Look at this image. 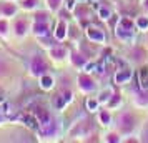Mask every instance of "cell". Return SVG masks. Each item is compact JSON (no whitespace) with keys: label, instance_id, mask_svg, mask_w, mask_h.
I'll use <instances>...</instances> for the list:
<instances>
[{"label":"cell","instance_id":"obj_18","mask_svg":"<svg viewBox=\"0 0 148 143\" xmlns=\"http://www.w3.org/2000/svg\"><path fill=\"white\" fill-rule=\"evenodd\" d=\"M98 17L101 20H108L110 18V10L107 7H98Z\"/></svg>","mask_w":148,"mask_h":143},{"label":"cell","instance_id":"obj_16","mask_svg":"<svg viewBox=\"0 0 148 143\" xmlns=\"http://www.w3.org/2000/svg\"><path fill=\"white\" fill-rule=\"evenodd\" d=\"M10 30V23L7 18H0V35H7Z\"/></svg>","mask_w":148,"mask_h":143},{"label":"cell","instance_id":"obj_13","mask_svg":"<svg viewBox=\"0 0 148 143\" xmlns=\"http://www.w3.org/2000/svg\"><path fill=\"white\" fill-rule=\"evenodd\" d=\"M14 30L15 34L18 35V37H23V35L27 34V22L25 20H17L14 25Z\"/></svg>","mask_w":148,"mask_h":143},{"label":"cell","instance_id":"obj_17","mask_svg":"<svg viewBox=\"0 0 148 143\" xmlns=\"http://www.w3.org/2000/svg\"><path fill=\"white\" fill-rule=\"evenodd\" d=\"M37 3H38V0H23V2H22V8H25V10H34V8H37Z\"/></svg>","mask_w":148,"mask_h":143},{"label":"cell","instance_id":"obj_10","mask_svg":"<svg viewBox=\"0 0 148 143\" xmlns=\"http://www.w3.org/2000/svg\"><path fill=\"white\" fill-rule=\"evenodd\" d=\"M67 37V23L63 20H60L57 23V28H55V38L57 40H63Z\"/></svg>","mask_w":148,"mask_h":143},{"label":"cell","instance_id":"obj_28","mask_svg":"<svg viewBox=\"0 0 148 143\" xmlns=\"http://www.w3.org/2000/svg\"><path fill=\"white\" fill-rule=\"evenodd\" d=\"M118 100H120V96H118V95H115V98L112 100V102H110V105H112V107H113V105H116V102H118Z\"/></svg>","mask_w":148,"mask_h":143},{"label":"cell","instance_id":"obj_31","mask_svg":"<svg viewBox=\"0 0 148 143\" xmlns=\"http://www.w3.org/2000/svg\"><path fill=\"white\" fill-rule=\"evenodd\" d=\"M0 113H2V105H0Z\"/></svg>","mask_w":148,"mask_h":143},{"label":"cell","instance_id":"obj_30","mask_svg":"<svg viewBox=\"0 0 148 143\" xmlns=\"http://www.w3.org/2000/svg\"><path fill=\"white\" fill-rule=\"evenodd\" d=\"M145 7H148V0H145Z\"/></svg>","mask_w":148,"mask_h":143},{"label":"cell","instance_id":"obj_12","mask_svg":"<svg viewBox=\"0 0 148 143\" xmlns=\"http://www.w3.org/2000/svg\"><path fill=\"white\" fill-rule=\"evenodd\" d=\"M70 100H72V93H70V92H65V93L58 95L57 96V108H63Z\"/></svg>","mask_w":148,"mask_h":143},{"label":"cell","instance_id":"obj_25","mask_svg":"<svg viewBox=\"0 0 148 143\" xmlns=\"http://www.w3.org/2000/svg\"><path fill=\"white\" fill-rule=\"evenodd\" d=\"M0 105H2V112H3V113H10V105H8L5 100L0 103Z\"/></svg>","mask_w":148,"mask_h":143},{"label":"cell","instance_id":"obj_22","mask_svg":"<svg viewBox=\"0 0 148 143\" xmlns=\"http://www.w3.org/2000/svg\"><path fill=\"white\" fill-rule=\"evenodd\" d=\"M136 25H138V28H141V30H147V28H148V18L140 17V18H138V22H136Z\"/></svg>","mask_w":148,"mask_h":143},{"label":"cell","instance_id":"obj_2","mask_svg":"<svg viewBox=\"0 0 148 143\" xmlns=\"http://www.w3.org/2000/svg\"><path fill=\"white\" fill-rule=\"evenodd\" d=\"M30 70L35 77H42L47 72V62L43 60L42 55H34L30 60Z\"/></svg>","mask_w":148,"mask_h":143},{"label":"cell","instance_id":"obj_26","mask_svg":"<svg viewBox=\"0 0 148 143\" xmlns=\"http://www.w3.org/2000/svg\"><path fill=\"white\" fill-rule=\"evenodd\" d=\"M110 90H107V92H101V95H100V98H98V100H100V102H107L108 98H110Z\"/></svg>","mask_w":148,"mask_h":143},{"label":"cell","instance_id":"obj_20","mask_svg":"<svg viewBox=\"0 0 148 143\" xmlns=\"http://www.w3.org/2000/svg\"><path fill=\"white\" fill-rule=\"evenodd\" d=\"M62 2H63V0H47L48 8H50V10H58V7L62 5Z\"/></svg>","mask_w":148,"mask_h":143},{"label":"cell","instance_id":"obj_29","mask_svg":"<svg viewBox=\"0 0 148 143\" xmlns=\"http://www.w3.org/2000/svg\"><path fill=\"white\" fill-rule=\"evenodd\" d=\"M110 142H116V138H115V135H110V138H108Z\"/></svg>","mask_w":148,"mask_h":143},{"label":"cell","instance_id":"obj_27","mask_svg":"<svg viewBox=\"0 0 148 143\" xmlns=\"http://www.w3.org/2000/svg\"><path fill=\"white\" fill-rule=\"evenodd\" d=\"M65 7H67V10H73L75 8V0H67Z\"/></svg>","mask_w":148,"mask_h":143},{"label":"cell","instance_id":"obj_19","mask_svg":"<svg viewBox=\"0 0 148 143\" xmlns=\"http://www.w3.org/2000/svg\"><path fill=\"white\" fill-rule=\"evenodd\" d=\"M72 62H73V65H83V67H85V58H83V55L75 53L73 57H72Z\"/></svg>","mask_w":148,"mask_h":143},{"label":"cell","instance_id":"obj_23","mask_svg":"<svg viewBox=\"0 0 148 143\" xmlns=\"http://www.w3.org/2000/svg\"><path fill=\"white\" fill-rule=\"evenodd\" d=\"M97 70H98L97 63H85V72L87 73H92V72H97Z\"/></svg>","mask_w":148,"mask_h":143},{"label":"cell","instance_id":"obj_6","mask_svg":"<svg viewBox=\"0 0 148 143\" xmlns=\"http://www.w3.org/2000/svg\"><path fill=\"white\" fill-rule=\"evenodd\" d=\"M22 120H23V123L27 125L28 128H32V130H38L40 128V122H38V118H37L35 115H32V113L23 115L22 116Z\"/></svg>","mask_w":148,"mask_h":143},{"label":"cell","instance_id":"obj_15","mask_svg":"<svg viewBox=\"0 0 148 143\" xmlns=\"http://www.w3.org/2000/svg\"><path fill=\"white\" fill-rule=\"evenodd\" d=\"M138 82H140L141 88H148V68H141L138 73Z\"/></svg>","mask_w":148,"mask_h":143},{"label":"cell","instance_id":"obj_14","mask_svg":"<svg viewBox=\"0 0 148 143\" xmlns=\"http://www.w3.org/2000/svg\"><path fill=\"white\" fill-rule=\"evenodd\" d=\"M120 123H121V127H123V130L128 131L130 128H133V116L128 115V113H125V115H121Z\"/></svg>","mask_w":148,"mask_h":143},{"label":"cell","instance_id":"obj_9","mask_svg":"<svg viewBox=\"0 0 148 143\" xmlns=\"http://www.w3.org/2000/svg\"><path fill=\"white\" fill-rule=\"evenodd\" d=\"M50 55H52L53 58H57V60L65 58V57H67V48L63 47V45H55V47H52V50H50Z\"/></svg>","mask_w":148,"mask_h":143},{"label":"cell","instance_id":"obj_24","mask_svg":"<svg viewBox=\"0 0 148 143\" xmlns=\"http://www.w3.org/2000/svg\"><path fill=\"white\" fill-rule=\"evenodd\" d=\"M100 120H101L103 125H108V123H110V115H108L107 112H101L100 113Z\"/></svg>","mask_w":148,"mask_h":143},{"label":"cell","instance_id":"obj_1","mask_svg":"<svg viewBox=\"0 0 148 143\" xmlns=\"http://www.w3.org/2000/svg\"><path fill=\"white\" fill-rule=\"evenodd\" d=\"M34 34L37 35V37H45V35H48V18H47V15L43 14V12L35 15Z\"/></svg>","mask_w":148,"mask_h":143},{"label":"cell","instance_id":"obj_7","mask_svg":"<svg viewBox=\"0 0 148 143\" xmlns=\"http://www.w3.org/2000/svg\"><path fill=\"white\" fill-rule=\"evenodd\" d=\"M17 5L15 3H12L10 0H8V3H3L2 5V8H0V14H2V17H15V14H17Z\"/></svg>","mask_w":148,"mask_h":143},{"label":"cell","instance_id":"obj_21","mask_svg":"<svg viewBox=\"0 0 148 143\" xmlns=\"http://www.w3.org/2000/svg\"><path fill=\"white\" fill-rule=\"evenodd\" d=\"M87 108L90 110V112H95V110L98 108V102H97V100H93V98L87 100Z\"/></svg>","mask_w":148,"mask_h":143},{"label":"cell","instance_id":"obj_5","mask_svg":"<svg viewBox=\"0 0 148 143\" xmlns=\"http://www.w3.org/2000/svg\"><path fill=\"white\" fill-rule=\"evenodd\" d=\"M78 85H80V88L85 90V92H92V90L95 88L93 80H92L88 75H80L78 77Z\"/></svg>","mask_w":148,"mask_h":143},{"label":"cell","instance_id":"obj_8","mask_svg":"<svg viewBox=\"0 0 148 143\" xmlns=\"http://www.w3.org/2000/svg\"><path fill=\"white\" fill-rule=\"evenodd\" d=\"M132 78V70L128 68H123V70H118L115 73V83H125Z\"/></svg>","mask_w":148,"mask_h":143},{"label":"cell","instance_id":"obj_11","mask_svg":"<svg viewBox=\"0 0 148 143\" xmlns=\"http://www.w3.org/2000/svg\"><path fill=\"white\" fill-rule=\"evenodd\" d=\"M53 77H50L47 75V73H43V75L40 77V87L43 90H50V88H53Z\"/></svg>","mask_w":148,"mask_h":143},{"label":"cell","instance_id":"obj_4","mask_svg":"<svg viewBox=\"0 0 148 143\" xmlns=\"http://www.w3.org/2000/svg\"><path fill=\"white\" fill-rule=\"evenodd\" d=\"M87 37L92 42H98V43L105 40V34H103V30H100V28H97V27H88L87 28Z\"/></svg>","mask_w":148,"mask_h":143},{"label":"cell","instance_id":"obj_3","mask_svg":"<svg viewBox=\"0 0 148 143\" xmlns=\"http://www.w3.org/2000/svg\"><path fill=\"white\" fill-rule=\"evenodd\" d=\"M132 34H133V22L130 20V18H127V17L120 18L118 28H116V35L121 37V38H128Z\"/></svg>","mask_w":148,"mask_h":143}]
</instances>
